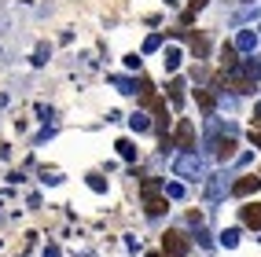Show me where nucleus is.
<instances>
[{
	"label": "nucleus",
	"mask_w": 261,
	"mask_h": 257,
	"mask_svg": "<svg viewBox=\"0 0 261 257\" xmlns=\"http://www.w3.org/2000/svg\"><path fill=\"white\" fill-rule=\"evenodd\" d=\"M162 250L173 253V257H184V253L191 250V243H188L184 232H166V235H162Z\"/></svg>",
	"instance_id": "f257e3e1"
},
{
	"label": "nucleus",
	"mask_w": 261,
	"mask_h": 257,
	"mask_svg": "<svg viewBox=\"0 0 261 257\" xmlns=\"http://www.w3.org/2000/svg\"><path fill=\"white\" fill-rule=\"evenodd\" d=\"M243 224H247V228H261V202L243 206Z\"/></svg>",
	"instance_id": "f03ea898"
},
{
	"label": "nucleus",
	"mask_w": 261,
	"mask_h": 257,
	"mask_svg": "<svg viewBox=\"0 0 261 257\" xmlns=\"http://www.w3.org/2000/svg\"><path fill=\"white\" fill-rule=\"evenodd\" d=\"M257 177H243V180H236V187H232V195H239V198H247V195H254L257 191Z\"/></svg>",
	"instance_id": "7ed1b4c3"
},
{
	"label": "nucleus",
	"mask_w": 261,
	"mask_h": 257,
	"mask_svg": "<svg viewBox=\"0 0 261 257\" xmlns=\"http://www.w3.org/2000/svg\"><path fill=\"white\" fill-rule=\"evenodd\" d=\"M177 144H180V147H191V144H195V129H191V122H180V125H177Z\"/></svg>",
	"instance_id": "20e7f679"
},
{
	"label": "nucleus",
	"mask_w": 261,
	"mask_h": 257,
	"mask_svg": "<svg viewBox=\"0 0 261 257\" xmlns=\"http://www.w3.org/2000/svg\"><path fill=\"white\" fill-rule=\"evenodd\" d=\"M147 213H151V217H159V213H166V198H159L154 191H147Z\"/></svg>",
	"instance_id": "39448f33"
},
{
	"label": "nucleus",
	"mask_w": 261,
	"mask_h": 257,
	"mask_svg": "<svg viewBox=\"0 0 261 257\" xmlns=\"http://www.w3.org/2000/svg\"><path fill=\"white\" fill-rule=\"evenodd\" d=\"M236 154V140H221V147H217V158L224 162V158H232Z\"/></svg>",
	"instance_id": "423d86ee"
},
{
	"label": "nucleus",
	"mask_w": 261,
	"mask_h": 257,
	"mask_svg": "<svg viewBox=\"0 0 261 257\" xmlns=\"http://www.w3.org/2000/svg\"><path fill=\"white\" fill-rule=\"evenodd\" d=\"M199 107L210 110V107H214V96H210V92H199Z\"/></svg>",
	"instance_id": "0eeeda50"
},
{
	"label": "nucleus",
	"mask_w": 261,
	"mask_h": 257,
	"mask_svg": "<svg viewBox=\"0 0 261 257\" xmlns=\"http://www.w3.org/2000/svg\"><path fill=\"white\" fill-rule=\"evenodd\" d=\"M257 177H261V173H257Z\"/></svg>",
	"instance_id": "6e6552de"
}]
</instances>
